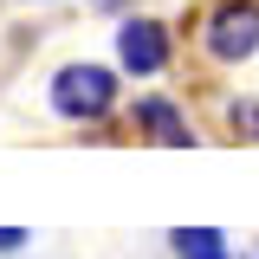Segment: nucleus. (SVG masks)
Instances as JSON below:
<instances>
[{
	"label": "nucleus",
	"mask_w": 259,
	"mask_h": 259,
	"mask_svg": "<svg viewBox=\"0 0 259 259\" xmlns=\"http://www.w3.org/2000/svg\"><path fill=\"white\" fill-rule=\"evenodd\" d=\"M46 104L59 123L78 130H104L110 117H123V71L97 59H65L52 78H46Z\"/></svg>",
	"instance_id": "nucleus-1"
},
{
	"label": "nucleus",
	"mask_w": 259,
	"mask_h": 259,
	"mask_svg": "<svg viewBox=\"0 0 259 259\" xmlns=\"http://www.w3.org/2000/svg\"><path fill=\"white\" fill-rule=\"evenodd\" d=\"M194 46L221 71L253 65L259 59V0H207L201 20H194Z\"/></svg>",
	"instance_id": "nucleus-2"
},
{
	"label": "nucleus",
	"mask_w": 259,
	"mask_h": 259,
	"mask_svg": "<svg viewBox=\"0 0 259 259\" xmlns=\"http://www.w3.org/2000/svg\"><path fill=\"white\" fill-rule=\"evenodd\" d=\"M123 123L136 143H149V149H201V123L188 117V104L168 91H136L123 97Z\"/></svg>",
	"instance_id": "nucleus-3"
},
{
	"label": "nucleus",
	"mask_w": 259,
	"mask_h": 259,
	"mask_svg": "<svg viewBox=\"0 0 259 259\" xmlns=\"http://www.w3.org/2000/svg\"><path fill=\"white\" fill-rule=\"evenodd\" d=\"M175 65V26L156 20V13H123L117 20V71L136 78V84H149Z\"/></svg>",
	"instance_id": "nucleus-4"
},
{
	"label": "nucleus",
	"mask_w": 259,
	"mask_h": 259,
	"mask_svg": "<svg viewBox=\"0 0 259 259\" xmlns=\"http://www.w3.org/2000/svg\"><path fill=\"white\" fill-rule=\"evenodd\" d=\"M168 253L175 259H240L221 227H168Z\"/></svg>",
	"instance_id": "nucleus-5"
},
{
	"label": "nucleus",
	"mask_w": 259,
	"mask_h": 259,
	"mask_svg": "<svg viewBox=\"0 0 259 259\" xmlns=\"http://www.w3.org/2000/svg\"><path fill=\"white\" fill-rule=\"evenodd\" d=\"M221 130L233 136V143H253V149H259V91L221 97Z\"/></svg>",
	"instance_id": "nucleus-6"
},
{
	"label": "nucleus",
	"mask_w": 259,
	"mask_h": 259,
	"mask_svg": "<svg viewBox=\"0 0 259 259\" xmlns=\"http://www.w3.org/2000/svg\"><path fill=\"white\" fill-rule=\"evenodd\" d=\"M26 246V227H0V253H20Z\"/></svg>",
	"instance_id": "nucleus-7"
},
{
	"label": "nucleus",
	"mask_w": 259,
	"mask_h": 259,
	"mask_svg": "<svg viewBox=\"0 0 259 259\" xmlns=\"http://www.w3.org/2000/svg\"><path fill=\"white\" fill-rule=\"evenodd\" d=\"M104 7H117V0H104Z\"/></svg>",
	"instance_id": "nucleus-8"
},
{
	"label": "nucleus",
	"mask_w": 259,
	"mask_h": 259,
	"mask_svg": "<svg viewBox=\"0 0 259 259\" xmlns=\"http://www.w3.org/2000/svg\"><path fill=\"white\" fill-rule=\"evenodd\" d=\"M253 259H259V246H253Z\"/></svg>",
	"instance_id": "nucleus-9"
}]
</instances>
